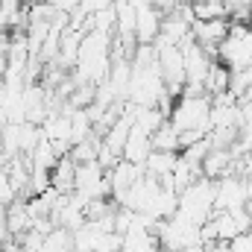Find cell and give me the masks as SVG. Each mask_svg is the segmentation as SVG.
I'll return each instance as SVG.
<instances>
[{
  "label": "cell",
  "instance_id": "10",
  "mask_svg": "<svg viewBox=\"0 0 252 252\" xmlns=\"http://www.w3.org/2000/svg\"><path fill=\"white\" fill-rule=\"evenodd\" d=\"M6 241H12V238H9V226H6V214L0 211V247H3Z\"/></svg>",
  "mask_w": 252,
  "mask_h": 252
},
{
  "label": "cell",
  "instance_id": "1",
  "mask_svg": "<svg viewBox=\"0 0 252 252\" xmlns=\"http://www.w3.org/2000/svg\"><path fill=\"white\" fill-rule=\"evenodd\" d=\"M167 124L176 132H211V100L208 97H179L173 100Z\"/></svg>",
  "mask_w": 252,
  "mask_h": 252
},
{
  "label": "cell",
  "instance_id": "8",
  "mask_svg": "<svg viewBox=\"0 0 252 252\" xmlns=\"http://www.w3.org/2000/svg\"><path fill=\"white\" fill-rule=\"evenodd\" d=\"M150 147L156 153H179V132L164 121V124L150 135Z\"/></svg>",
  "mask_w": 252,
  "mask_h": 252
},
{
  "label": "cell",
  "instance_id": "3",
  "mask_svg": "<svg viewBox=\"0 0 252 252\" xmlns=\"http://www.w3.org/2000/svg\"><path fill=\"white\" fill-rule=\"evenodd\" d=\"M176 161H179V153H156V150H153L141 167H144V176H150V179H156V182H164V179H170Z\"/></svg>",
  "mask_w": 252,
  "mask_h": 252
},
{
  "label": "cell",
  "instance_id": "9",
  "mask_svg": "<svg viewBox=\"0 0 252 252\" xmlns=\"http://www.w3.org/2000/svg\"><path fill=\"white\" fill-rule=\"evenodd\" d=\"M115 0H79V9L85 12V15H97V12H103V9H109Z\"/></svg>",
  "mask_w": 252,
  "mask_h": 252
},
{
  "label": "cell",
  "instance_id": "4",
  "mask_svg": "<svg viewBox=\"0 0 252 252\" xmlns=\"http://www.w3.org/2000/svg\"><path fill=\"white\" fill-rule=\"evenodd\" d=\"M73 176H76V161L70 156H62L50 170V188L56 193H73Z\"/></svg>",
  "mask_w": 252,
  "mask_h": 252
},
{
  "label": "cell",
  "instance_id": "7",
  "mask_svg": "<svg viewBox=\"0 0 252 252\" xmlns=\"http://www.w3.org/2000/svg\"><path fill=\"white\" fill-rule=\"evenodd\" d=\"M193 21H229L226 0H193L190 3Z\"/></svg>",
  "mask_w": 252,
  "mask_h": 252
},
{
  "label": "cell",
  "instance_id": "6",
  "mask_svg": "<svg viewBox=\"0 0 252 252\" xmlns=\"http://www.w3.org/2000/svg\"><path fill=\"white\" fill-rule=\"evenodd\" d=\"M153 153V147H150V138L147 135H141V132H135V129H129V138H126V147H124V161L129 164H144L147 161V156Z\"/></svg>",
  "mask_w": 252,
  "mask_h": 252
},
{
  "label": "cell",
  "instance_id": "5",
  "mask_svg": "<svg viewBox=\"0 0 252 252\" xmlns=\"http://www.w3.org/2000/svg\"><path fill=\"white\" fill-rule=\"evenodd\" d=\"M202 91H205L208 100L226 94V91H229V67L214 59V64L208 67V73H205V79H202Z\"/></svg>",
  "mask_w": 252,
  "mask_h": 252
},
{
  "label": "cell",
  "instance_id": "2",
  "mask_svg": "<svg viewBox=\"0 0 252 252\" xmlns=\"http://www.w3.org/2000/svg\"><path fill=\"white\" fill-rule=\"evenodd\" d=\"M161 30V12L153 6L135 9V41L138 44H153Z\"/></svg>",
  "mask_w": 252,
  "mask_h": 252
}]
</instances>
